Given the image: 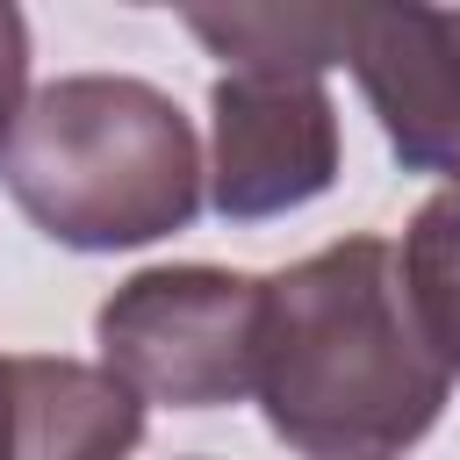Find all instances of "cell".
<instances>
[{"mask_svg":"<svg viewBox=\"0 0 460 460\" xmlns=\"http://www.w3.org/2000/svg\"><path fill=\"white\" fill-rule=\"evenodd\" d=\"M252 395L295 460H402L431 438L453 367L410 316L395 244L338 237L266 280Z\"/></svg>","mask_w":460,"mask_h":460,"instance_id":"6da1fadb","label":"cell"},{"mask_svg":"<svg viewBox=\"0 0 460 460\" xmlns=\"http://www.w3.org/2000/svg\"><path fill=\"white\" fill-rule=\"evenodd\" d=\"M14 208L65 252H137L187 230L208 165L180 101L129 72H65L29 93L0 158Z\"/></svg>","mask_w":460,"mask_h":460,"instance_id":"7a4b0ae2","label":"cell"},{"mask_svg":"<svg viewBox=\"0 0 460 460\" xmlns=\"http://www.w3.org/2000/svg\"><path fill=\"white\" fill-rule=\"evenodd\" d=\"M266 280L230 266H144L93 309L101 367L165 410H223L259 388Z\"/></svg>","mask_w":460,"mask_h":460,"instance_id":"3957f363","label":"cell"},{"mask_svg":"<svg viewBox=\"0 0 460 460\" xmlns=\"http://www.w3.org/2000/svg\"><path fill=\"white\" fill-rule=\"evenodd\" d=\"M338 101L316 72H223L208 86V208L273 223L331 194Z\"/></svg>","mask_w":460,"mask_h":460,"instance_id":"277c9868","label":"cell"},{"mask_svg":"<svg viewBox=\"0 0 460 460\" xmlns=\"http://www.w3.org/2000/svg\"><path fill=\"white\" fill-rule=\"evenodd\" d=\"M345 65L402 172L460 165V7H352Z\"/></svg>","mask_w":460,"mask_h":460,"instance_id":"5b68a950","label":"cell"},{"mask_svg":"<svg viewBox=\"0 0 460 460\" xmlns=\"http://www.w3.org/2000/svg\"><path fill=\"white\" fill-rule=\"evenodd\" d=\"M144 402L93 359L0 352V460H129Z\"/></svg>","mask_w":460,"mask_h":460,"instance_id":"8992f818","label":"cell"},{"mask_svg":"<svg viewBox=\"0 0 460 460\" xmlns=\"http://www.w3.org/2000/svg\"><path fill=\"white\" fill-rule=\"evenodd\" d=\"M187 29L230 72H316L323 79L331 65H345L352 7H230V14L194 7Z\"/></svg>","mask_w":460,"mask_h":460,"instance_id":"52a82bcc","label":"cell"},{"mask_svg":"<svg viewBox=\"0 0 460 460\" xmlns=\"http://www.w3.org/2000/svg\"><path fill=\"white\" fill-rule=\"evenodd\" d=\"M395 266H402V295H410L417 331L460 374V187H438L431 201H417Z\"/></svg>","mask_w":460,"mask_h":460,"instance_id":"ba28073f","label":"cell"},{"mask_svg":"<svg viewBox=\"0 0 460 460\" xmlns=\"http://www.w3.org/2000/svg\"><path fill=\"white\" fill-rule=\"evenodd\" d=\"M22 108H29V14L0 0V158L22 129Z\"/></svg>","mask_w":460,"mask_h":460,"instance_id":"9c48e42d","label":"cell"},{"mask_svg":"<svg viewBox=\"0 0 460 460\" xmlns=\"http://www.w3.org/2000/svg\"><path fill=\"white\" fill-rule=\"evenodd\" d=\"M453 187H460V165H453Z\"/></svg>","mask_w":460,"mask_h":460,"instance_id":"30bf717a","label":"cell"}]
</instances>
